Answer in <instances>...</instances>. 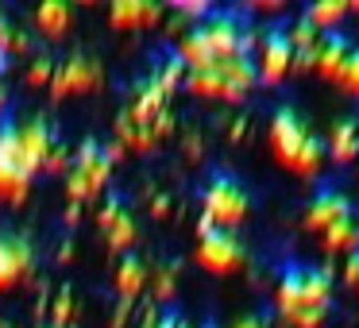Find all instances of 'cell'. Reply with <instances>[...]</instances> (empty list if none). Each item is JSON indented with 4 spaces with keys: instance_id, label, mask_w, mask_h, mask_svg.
Here are the masks:
<instances>
[{
    "instance_id": "1",
    "label": "cell",
    "mask_w": 359,
    "mask_h": 328,
    "mask_svg": "<svg viewBox=\"0 0 359 328\" xmlns=\"http://www.w3.org/2000/svg\"><path fill=\"white\" fill-rule=\"evenodd\" d=\"M174 50L186 62V70H209L220 58L255 55V32L236 8H209L197 24H189L182 32Z\"/></svg>"
},
{
    "instance_id": "2",
    "label": "cell",
    "mask_w": 359,
    "mask_h": 328,
    "mask_svg": "<svg viewBox=\"0 0 359 328\" xmlns=\"http://www.w3.org/2000/svg\"><path fill=\"white\" fill-rule=\"evenodd\" d=\"M120 143L101 135H86L78 143V151L70 155V170H66V193H70V205H81L89 197H97L112 178V166H116Z\"/></svg>"
},
{
    "instance_id": "3",
    "label": "cell",
    "mask_w": 359,
    "mask_h": 328,
    "mask_svg": "<svg viewBox=\"0 0 359 328\" xmlns=\"http://www.w3.org/2000/svg\"><path fill=\"white\" fill-rule=\"evenodd\" d=\"M32 158L20 147V116L16 109H0V197L8 205H20L35 178Z\"/></svg>"
},
{
    "instance_id": "4",
    "label": "cell",
    "mask_w": 359,
    "mask_h": 328,
    "mask_svg": "<svg viewBox=\"0 0 359 328\" xmlns=\"http://www.w3.org/2000/svg\"><path fill=\"white\" fill-rule=\"evenodd\" d=\"M251 212V193L232 170H212L201 186V217L212 228H236Z\"/></svg>"
},
{
    "instance_id": "5",
    "label": "cell",
    "mask_w": 359,
    "mask_h": 328,
    "mask_svg": "<svg viewBox=\"0 0 359 328\" xmlns=\"http://www.w3.org/2000/svg\"><path fill=\"white\" fill-rule=\"evenodd\" d=\"M97 224H101V232H104V243H109L112 251H120V255L132 251L135 240H140L135 209H132L124 189H104V205H101V212H97Z\"/></svg>"
},
{
    "instance_id": "6",
    "label": "cell",
    "mask_w": 359,
    "mask_h": 328,
    "mask_svg": "<svg viewBox=\"0 0 359 328\" xmlns=\"http://www.w3.org/2000/svg\"><path fill=\"white\" fill-rule=\"evenodd\" d=\"M255 70L263 86H278L290 70H294V47H290V27L274 24L255 35Z\"/></svg>"
},
{
    "instance_id": "7",
    "label": "cell",
    "mask_w": 359,
    "mask_h": 328,
    "mask_svg": "<svg viewBox=\"0 0 359 328\" xmlns=\"http://www.w3.org/2000/svg\"><path fill=\"white\" fill-rule=\"evenodd\" d=\"M197 263L212 274H232L248 263V247L236 228H209L205 235H197Z\"/></svg>"
},
{
    "instance_id": "8",
    "label": "cell",
    "mask_w": 359,
    "mask_h": 328,
    "mask_svg": "<svg viewBox=\"0 0 359 328\" xmlns=\"http://www.w3.org/2000/svg\"><path fill=\"white\" fill-rule=\"evenodd\" d=\"M39 263V247H35L32 232L24 228H0V286H16Z\"/></svg>"
},
{
    "instance_id": "9",
    "label": "cell",
    "mask_w": 359,
    "mask_h": 328,
    "mask_svg": "<svg viewBox=\"0 0 359 328\" xmlns=\"http://www.w3.org/2000/svg\"><path fill=\"white\" fill-rule=\"evenodd\" d=\"M309 124L302 120V112L294 109V104H278L271 116V147H274V158H278L282 166H290L294 170L297 158H302V147L309 143Z\"/></svg>"
},
{
    "instance_id": "10",
    "label": "cell",
    "mask_w": 359,
    "mask_h": 328,
    "mask_svg": "<svg viewBox=\"0 0 359 328\" xmlns=\"http://www.w3.org/2000/svg\"><path fill=\"white\" fill-rule=\"evenodd\" d=\"M97 86H101V62H97L93 50H74L62 62H55V78H50L55 97L89 93V89H97Z\"/></svg>"
},
{
    "instance_id": "11",
    "label": "cell",
    "mask_w": 359,
    "mask_h": 328,
    "mask_svg": "<svg viewBox=\"0 0 359 328\" xmlns=\"http://www.w3.org/2000/svg\"><path fill=\"white\" fill-rule=\"evenodd\" d=\"M351 217V201L344 189L336 186H317L309 197V205H305V228H313V232H325L328 224H336V220Z\"/></svg>"
},
{
    "instance_id": "12",
    "label": "cell",
    "mask_w": 359,
    "mask_h": 328,
    "mask_svg": "<svg viewBox=\"0 0 359 328\" xmlns=\"http://www.w3.org/2000/svg\"><path fill=\"white\" fill-rule=\"evenodd\" d=\"M55 139H58V128H55V120L43 116V112H35V116H27L24 124H20V147H24V155L32 158L35 170H43Z\"/></svg>"
},
{
    "instance_id": "13",
    "label": "cell",
    "mask_w": 359,
    "mask_h": 328,
    "mask_svg": "<svg viewBox=\"0 0 359 328\" xmlns=\"http://www.w3.org/2000/svg\"><path fill=\"white\" fill-rule=\"evenodd\" d=\"M348 55H351V39L340 32V27H336V32H320L313 70H317L320 78L336 81V78H340V70H344V62H348Z\"/></svg>"
},
{
    "instance_id": "14",
    "label": "cell",
    "mask_w": 359,
    "mask_h": 328,
    "mask_svg": "<svg viewBox=\"0 0 359 328\" xmlns=\"http://www.w3.org/2000/svg\"><path fill=\"white\" fill-rule=\"evenodd\" d=\"M109 20L120 32H140V27L158 24V20H163V8H158L155 0H116L109 8Z\"/></svg>"
},
{
    "instance_id": "15",
    "label": "cell",
    "mask_w": 359,
    "mask_h": 328,
    "mask_svg": "<svg viewBox=\"0 0 359 328\" xmlns=\"http://www.w3.org/2000/svg\"><path fill=\"white\" fill-rule=\"evenodd\" d=\"M147 278H151L147 259H143L135 247L124 251V255H120V266H116V294L124 297V301H135V297H140V289L147 286Z\"/></svg>"
},
{
    "instance_id": "16",
    "label": "cell",
    "mask_w": 359,
    "mask_h": 328,
    "mask_svg": "<svg viewBox=\"0 0 359 328\" xmlns=\"http://www.w3.org/2000/svg\"><path fill=\"white\" fill-rule=\"evenodd\" d=\"M182 89H186V93H194V97H212V101H243V97L236 93L224 78H220L217 66H209V70H186Z\"/></svg>"
},
{
    "instance_id": "17",
    "label": "cell",
    "mask_w": 359,
    "mask_h": 328,
    "mask_svg": "<svg viewBox=\"0 0 359 328\" xmlns=\"http://www.w3.org/2000/svg\"><path fill=\"white\" fill-rule=\"evenodd\" d=\"M274 301H278L282 317H294L297 309H305V278H302V263H290L278 278V289H274Z\"/></svg>"
},
{
    "instance_id": "18",
    "label": "cell",
    "mask_w": 359,
    "mask_h": 328,
    "mask_svg": "<svg viewBox=\"0 0 359 328\" xmlns=\"http://www.w3.org/2000/svg\"><path fill=\"white\" fill-rule=\"evenodd\" d=\"M328 158H336V163H351V158L359 155V120L355 116H344L332 124V135H328Z\"/></svg>"
},
{
    "instance_id": "19",
    "label": "cell",
    "mask_w": 359,
    "mask_h": 328,
    "mask_svg": "<svg viewBox=\"0 0 359 328\" xmlns=\"http://www.w3.org/2000/svg\"><path fill=\"white\" fill-rule=\"evenodd\" d=\"M151 81H155L158 89H163L166 97L174 93V89H182V81H186V62L178 58V50H158V58L151 62V74H147Z\"/></svg>"
},
{
    "instance_id": "20",
    "label": "cell",
    "mask_w": 359,
    "mask_h": 328,
    "mask_svg": "<svg viewBox=\"0 0 359 328\" xmlns=\"http://www.w3.org/2000/svg\"><path fill=\"white\" fill-rule=\"evenodd\" d=\"M35 24H39V32L47 35V39H62L74 24V8L66 0H43L39 12H35Z\"/></svg>"
},
{
    "instance_id": "21",
    "label": "cell",
    "mask_w": 359,
    "mask_h": 328,
    "mask_svg": "<svg viewBox=\"0 0 359 328\" xmlns=\"http://www.w3.org/2000/svg\"><path fill=\"white\" fill-rule=\"evenodd\" d=\"M320 240H325V251H355L359 247L355 217H344V220H336V224H328L325 232H320Z\"/></svg>"
},
{
    "instance_id": "22",
    "label": "cell",
    "mask_w": 359,
    "mask_h": 328,
    "mask_svg": "<svg viewBox=\"0 0 359 328\" xmlns=\"http://www.w3.org/2000/svg\"><path fill=\"white\" fill-rule=\"evenodd\" d=\"M302 16L309 20L317 32H336V27H340V20L348 16V4H344V0H320V4H309Z\"/></svg>"
},
{
    "instance_id": "23",
    "label": "cell",
    "mask_w": 359,
    "mask_h": 328,
    "mask_svg": "<svg viewBox=\"0 0 359 328\" xmlns=\"http://www.w3.org/2000/svg\"><path fill=\"white\" fill-rule=\"evenodd\" d=\"M174 286H178V259H163L158 271H151V289L158 301H166V297H174Z\"/></svg>"
},
{
    "instance_id": "24",
    "label": "cell",
    "mask_w": 359,
    "mask_h": 328,
    "mask_svg": "<svg viewBox=\"0 0 359 328\" xmlns=\"http://www.w3.org/2000/svg\"><path fill=\"white\" fill-rule=\"evenodd\" d=\"M50 309H55V313H50V324H58V328H70L74 324V317H78V301H74V286H66V282H62V286H58V297H55V305H50Z\"/></svg>"
},
{
    "instance_id": "25",
    "label": "cell",
    "mask_w": 359,
    "mask_h": 328,
    "mask_svg": "<svg viewBox=\"0 0 359 328\" xmlns=\"http://www.w3.org/2000/svg\"><path fill=\"white\" fill-rule=\"evenodd\" d=\"M50 78H55V58L50 55H35L32 58V70H27V81H32V86H50Z\"/></svg>"
},
{
    "instance_id": "26",
    "label": "cell",
    "mask_w": 359,
    "mask_h": 328,
    "mask_svg": "<svg viewBox=\"0 0 359 328\" xmlns=\"http://www.w3.org/2000/svg\"><path fill=\"white\" fill-rule=\"evenodd\" d=\"M336 81H340L348 93H359V43L351 47V55H348V62H344V70H340Z\"/></svg>"
},
{
    "instance_id": "27",
    "label": "cell",
    "mask_w": 359,
    "mask_h": 328,
    "mask_svg": "<svg viewBox=\"0 0 359 328\" xmlns=\"http://www.w3.org/2000/svg\"><path fill=\"white\" fill-rule=\"evenodd\" d=\"M328 317V309H320V305H305V309H297L294 317H290V324L294 328H320Z\"/></svg>"
},
{
    "instance_id": "28",
    "label": "cell",
    "mask_w": 359,
    "mask_h": 328,
    "mask_svg": "<svg viewBox=\"0 0 359 328\" xmlns=\"http://www.w3.org/2000/svg\"><path fill=\"white\" fill-rule=\"evenodd\" d=\"M232 328H271V313L266 309H255V313H243Z\"/></svg>"
},
{
    "instance_id": "29",
    "label": "cell",
    "mask_w": 359,
    "mask_h": 328,
    "mask_svg": "<svg viewBox=\"0 0 359 328\" xmlns=\"http://www.w3.org/2000/svg\"><path fill=\"white\" fill-rule=\"evenodd\" d=\"M344 278L351 282V286H359V247L348 251V266H344Z\"/></svg>"
},
{
    "instance_id": "30",
    "label": "cell",
    "mask_w": 359,
    "mask_h": 328,
    "mask_svg": "<svg viewBox=\"0 0 359 328\" xmlns=\"http://www.w3.org/2000/svg\"><path fill=\"white\" fill-rule=\"evenodd\" d=\"M132 305H135V301H124V297H120L116 313H112V328H124V324H128V317H132Z\"/></svg>"
},
{
    "instance_id": "31",
    "label": "cell",
    "mask_w": 359,
    "mask_h": 328,
    "mask_svg": "<svg viewBox=\"0 0 359 328\" xmlns=\"http://www.w3.org/2000/svg\"><path fill=\"white\" fill-rule=\"evenodd\" d=\"M155 324H158V305H151V309L140 317V328H155Z\"/></svg>"
},
{
    "instance_id": "32",
    "label": "cell",
    "mask_w": 359,
    "mask_h": 328,
    "mask_svg": "<svg viewBox=\"0 0 359 328\" xmlns=\"http://www.w3.org/2000/svg\"><path fill=\"white\" fill-rule=\"evenodd\" d=\"M197 328H220V324H217V317H205V320H201V324H197Z\"/></svg>"
},
{
    "instance_id": "33",
    "label": "cell",
    "mask_w": 359,
    "mask_h": 328,
    "mask_svg": "<svg viewBox=\"0 0 359 328\" xmlns=\"http://www.w3.org/2000/svg\"><path fill=\"white\" fill-rule=\"evenodd\" d=\"M35 328H58V324H50V320H39V324H35Z\"/></svg>"
},
{
    "instance_id": "34",
    "label": "cell",
    "mask_w": 359,
    "mask_h": 328,
    "mask_svg": "<svg viewBox=\"0 0 359 328\" xmlns=\"http://www.w3.org/2000/svg\"><path fill=\"white\" fill-rule=\"evenodd\" d=\"M178 328H194V324H189V320H186V317H182V324H178Z\"/></svg>"
}]
</instances>
